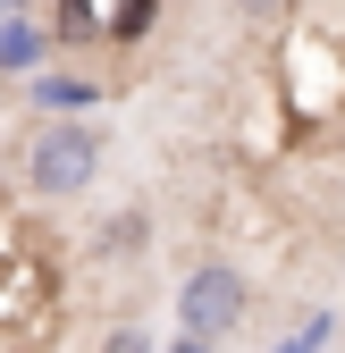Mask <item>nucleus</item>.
<instances>
[{
    "instance_id": "obj_5",
    "label": "nucleus",
    "mask_w": 345,
    "mask_h": 353,
    "mask_svg": "<svg viewBox=\"0 0 345 353\" xmlns=\"http://www.w3.org/2000/svg\"><path fill=\"white\" fill-rule=\"evenodd\" d=\"M177 353H210V345H194V336H186V345H177Z\"/></svg>"
},
{
    "instance_id": "obj_4",
    "label": "nucleus",
    "mask_w": 345,
    "mask_h": 353,
    "mask_svg": "<svg viewBox=\"0 0 345 353\" xmlns=\"http://www.w3.org/2000/svg\"><path fill=\"white\" fill-rule=\"evenodd\" d=\"M101 353H152V328H135V320H118V328L101 336Z\"/></svg>"
},
{
    "instance_id": "obj_1",
    "label": "nucleus",
    "mask_w": 345,
    "mask_h": 353,
    "mask_svg": "<svg viewBox=\"0 0 345 353\" xmlns=\"http://www.w3.org/2000/svg\"><path fill=\"white\" fill-rule=\"evenodd\" d=\"M93 176H101V126H84V118H42L34 135H26V194L76 202Z\"/></svg>"
},
{
    "instance_id": "obj_3",
    "label": "nucleus",
    "mask_w": 345,
    "mask_h": 353,
    "mask_svg": "<svg viewBox=\"0 0 345 353\" xmlns=\"http://www.w3.org/2000/svg\"><path fill=\"white\" fill-rule=\"evenodd\" d=\"M42 42H51V34H42L34 17H9V26H0V76H26V68H42Z\"/></svg>"
},
{
    "instance_id": "obj_2",
    "label": "nucleus",
    "mask_w": 345,
    "mask_h": 353,
    "mask_svg": "<svg viewBox=\"0 0 345 353\" xmlns=\"http://www.w3.org/2000/svg\"><path fill=\"white\" fill-rule=\"evenodd\" d=\"M244 312H253V286H244L236 261H194L177 278V328L194 345H228L244 328Z\"/></svg>"
}]
</instances>
